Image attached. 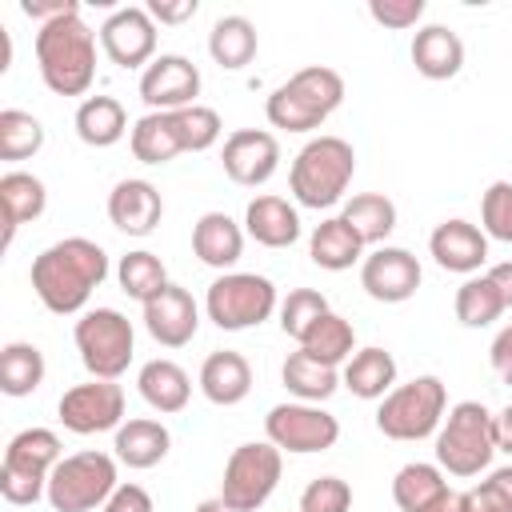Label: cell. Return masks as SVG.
<instances>
[{"label":"cell","instance_id":"bcb514c9","mask_svg":"<svg viewBox=\"0 0 512 512\" xmlns=\"http://www.w3.org/2000/svg\"><path fill=\"white\" fill-rule=\"evenodd\" d=\"M100 512H156V504H152L148 488L128 480V484H116V492L108 496V504Z\"/></svg>","mask_w":512,"mask_h":512},{"label":"cell","instance_id":"ba28073f","mask_svg":"<svg viewBox=\"0 0 512 512\" xmlns=\"http://www.w3.org/2000/svg\"><path fill=\"white\" fill-rule=\"evenodd\" d=\"M448 408V388L440 376H416L408 384H396L380 408H376V428L388 440H424L440 428Z\"/></svg>","mask_w":512,"mask_h":512},{"label":"cell","instance_id":"f6af8a7d","mask_svg":"<svg viewBox=\"0 0 512 512\" xmlns=\"http://www.w3.org/2000/svg\"><path fill=\"white\" fill-rule=\"evenodd\" d=\"M368 16L384 28H416L420 16H424V0H368Z\"/></svg>","mask_w":512,"mask_h":512},{"label":"cell","instance_id":"d4e9b609","mask_svg":"<svg viewBox=\"0 0 512 512\" xmlns=\"http://www.w3.org/2000/svg\"><path fill=\"white\" fill-rule=\"evenodd\" d=\"M200 392H204L212 404H220V408L240 404V400L252 392V364H248L240 352H232V348L212 352V356L200 364Z\"/></svg>","mask_w":512,"mask_h":512},{"label":"cell","instance_id":"836d02e7","mask_svg":"<svg viewBox=\"0 0 512 512\" xmlns=\"http://www.w3.org/2000/svg\"><path fill=\"white\" fill-rule=\"evenodd\" d=\"M44 352L28 340H12L0 352V392L4 396H32L44 384Z\"/></svg>","mask_w":512,"mask_h":512},{"label":"cell","instance_id":"60d3db41","mask_svg":"<svg viewBox=\"0 0 512 512\" xmlns=\"http://www.w3.org/2000/svg\"><path fill=\"white\" fill-rule=\"evenodd\" d=\"M328 312H332V308H328V296H324V292H316V288H292V292L280 300V332L300 344V340L308 336V328H312L320 316H328Z\"/></svg>","mask_w":512,"mask_h":512},{"label":"cell","instance_id":"4fadbf2b","mask_svg":"<svg viewBox=\"0 0 512 512\" xmlns=\"http://www.w3.org/2000/svg\"><path fill=\"white\" fill-rule=\"evenodd\" d=\"M264 436L292 456H312V452H328L340 440V420L332 412H324L320 404H304V400H288L268 408L264 416Z\"/></svg>","mask_w":512,"mask_h":512},{"label":"cell","instance_id":"f1b7e54d","mask_svg":"<svg viewBox=\"0 0 512 512\" xmlns=\"http://www.w3.org/2000/svg\"><path fill=\"white\" fill-rule=\"evenodd\" d=\"M0 208H4V244H12V236H16L20 224L44 216V208H48L44 180L32 176V172H20V168L4 172L0 176Z\"/></svg>","mask_w":512,"mask_h":512},{"label":"cell","instance_id":"d590c367","mask_svg":"<svg viewBox=\"0 0 512 512\" xmlns=\"http://www.w3.org/2000/svg\"><path fill=\"white\" fill-rule=\"evenodd\" d=\"M340 216L356 228V236L364 240V248L368 244L380 248L392 236V228H396V204L384 192H360V196H352Z\"/></svg>","mask_w":512,"mask_h":512},{"label":"cell","instance_id":"f907efd6","mask_svg":"<svg viewBox=\"0 0 512 512\" xmlns=\"http://www.w3.org/2000/svg\"><path fill=\"white\" fill-rule=\"evenodd\" d=\"M492 432H496V452H508L512 456V404L492 416Z\"/></svg>","mask_w":512,"mask_h":512},{"label":"cell","instance_id":"5b68a950","mask_svg":"<svg viewBox=\"0 0 512 512\" xmlns=\"http://www.w3.org/2000/svg\"><path fill=\"white\" fill-rule=\"evenodd\" d=\"M356 172V152L344 136H312L296 156L288 172V188L300 208H332L344 200Z\"/></svg>","mask_w":512,"mask_h":512},{"label":"cell","instance_id":"b9f144b4","mask_svg":"<svg viewBox=\"0 0 512 512\" xmlns=\"http://www.w3.org/2000/svg\"><path fill=\"white\" fill-rule=\"evenodd\" d=\"M460 508L464 512H512V464L488 472V480L460 492Z\"/></svg>","mask_w":512,"mask_h":512},{"label":"cell","instance_id":"f546056e","mask_svg":"<svg viewBox=\"0 0 512 512\" xmlns=\"http://www.w3.org/2000/svg\"><path fill=\"white\" fill-rule=\"evenodd\" d=\"M308 256L316 268L324 272H344L352 268L356 260H364V240L356 236V228L344 220V216H328L312 228L308 236Z\"/></svg>","mask_w":512,"mask_h":512},{"label":"cell","instance_id":"db71d44e","mask_svg":"<svg viewBox=\"0 0 512 512\" xmlns=\"http://www.w3.org/2000/svg\"><path fill=\"white\" fill-rule=\"evenodd\" d=\"M196 512H232V508H228L220 496H212V500H200V504H196Z\"/></svg>","mask_w":512,"mask_h":512},{"label":"cell","instance_id":"4316f807","mask_svg":"<svg viewBox=\"0 0 512 512\" xmlns=\"http://www.w3.org/2000/svg\"><path fill=\"white\" fill-rule=\"evenodd\" d=\"M136 388H140L144 404L156 408V412H164V416L184 412L188 400H192V380H188V372H184L176 360H164V356H156V360H148V364L140 368Z\"/></svg>","mask_w":512,"mask_h":512},{"label":"cell","instance_id":"e0dca14e","mask_svg":"<svg viewBox=\"0 0 512 512\" xmlns=\"http://www.w3.org/2000/svg\"><path fill=\"white\" fill-rule=\"evenodd\" d=\"M424 272H420V260L408 252V248H392V244H380L372 256L360 260V288L380 300V304H404L416 296Z\"/></svg>","mask_w":512,"mask_h":512},{"label":"cell","instance_id":"816d5d0a","mask_svg":"<svg viewBox=\"0 0 512 512\" xmlns=\"http://www.w3.org/2000/svg\"><path fill=\"white\" fill-rule=\"evenodd\" d=\"M488 280L500 288L504 304L512 308V260H500V264H492V268H488Z\"/></svg>","mask_w":512,"mask_h":512},{"label":"cell","instance_id":"6da1fadb","mask_svg":"<svg viewBox=\"0 0 512 512\" xmlns=\"http://www.w3.org/2000/svg\"><path fill=\"white\" fill-rule=\"evenodd\" d=\"M108 276V252L88 236H64L32 260V292L56 316H72Z\"/></svg>","mask_w":512,"mask_h":512},{"label":"cell","instance_id":"7dc6e473","mask_svg":"<svg viewBox=\"0 0 512 512\" xmlns=\"http://www.w3.org/2000/svg\"><path fill=\"white\" fill-rule=\"evenodd\" d=\"M488 364H492V372H496L504 384H512V324H504V328L492 336V344H488Z\"/></svg>","mask_w":512,"mask_h":512},{"label":"cell","instance_id":"7bdbcfd3","mask_svg":"<svg viewBox=\"0 0 512 512\" xmlns=\"http://www.w3.org/2000/svg\"><path fill=\"white\" fill-rule=\"evenodd\" d=\"M480 224H484V236L512 244V180L488 184V192L480 196Z\"/></svg>","mask_w":512,"mask_h":512},{"label":"cell","instance_id":"1f68e13d","mask_svg":"<svg viewBox=\"0 0 512 512\" xmlns=\"http://www.w3.org/2000/svg\"><path fill=\"white\" fill-rule=\"evenodd\" d=\"M260 48V36H256V24L248 16H220L208 32V56L224 68V72H240L244 64H252Z\"/></svg>","mask_w":512,"mask_h":512},{"label":"cell","instance_id":"5bb4252c","mask_svg":"<svg viewBox=\"0 0 512 512\" xmlns=\"http://www.w3.org/2000/svg\"><path fill=\"white\" fill-rule=\"evenodd\" d=\"M60 424L76 436H92V432H108V428H120L124 424V388L116 380H84V384H72L60 404Z\"/></svg>","mask_w":512,"mask_h":512},{"label":"cell","instance_id":"7a4b0ae2","mask_svg":"<svg viewBox=\"0 0 512 512\" xmlns=\"http://www.w3.org/2000/svg\"><path fill=\"white\" fill-rule=\"evenodd\" d=\"M96 36L80 12H68L36 32V68L48 92L56 96H84L96 80Z\"/></svg>","mask_w":512,"mask_h":512},{"label":"cell","instance_id":"9a60e30c","mask_svg":"<svg viewBox=\"0 0 512 512\" xmlns=\"http://www.w3.org/2000/svg\"><path fill=\"white\" fill-rule=\"evenodd\" d=\"M100 48L116 68H148L156 60V20L148 8H116L100 24Z\"/></svg>","mask_w":512,"mask_h":512},{"label":"cell","instance_id":"8d00e7d4","mask_svg":"<svg viewBox=\"0 0 512 512\" xmlns=\"http://www.w3.org/2000/svg\"><path fill=\"white\" fill-rule=\"evenodd\" d=\"M448 492V480H444V468L440 464H404L396 476H392V500L400 504V512H420L428 508L436 496Z\"/></svg>","mask_w":512,"mask_h":512},{"label":"cell","instance_id":"52a82bcc","mask_svg":"<svg viewBox=\"0 0 512 512\" xmlns=\"http://www.w3.org/2000/svg\"><path fill=\"white\" fill-rule=\"evenodd\" d=\"M60 436L52 428H24L8 440L0 464V496L8 504H36L48 496V476L60 464Z\"/></svg>","mask_w":512,"mask_h":512},{"label":"cell","instance_id":"277c9868","mask_svg":"<svg viewBox=\"0 0 512 512\" xmlns=\"http://www.w3.org/2000/svg\"><path fill=\"white\" fill-rule=\"evenodd\" d=\"M340 104H344V76H340L336 68L308 64V68L292 72L280 88L268 92L264 116H268L272 128H284V132H312V128H320Z\"/></svg>","mask_w":512,"mask_h":512},{"label":"cell","instance_id":"4dcf8cb0","mask_svg":"<svg viewBox=\"0 0 512 512\" xmlns=\"http://www.w3.org/2000/svg\"><path fill=\"white\" fill-rule=\"evenodd\" d=\"M72 124H76V136L88 148H112L132 132L128 128V112H124V104L116 96H84Z\"/></svg>","mask_w":512,"mask_h":512},{"label":"cell","instance_id":"7402d4cb","mask_svg":"<svg viewBox=\"0 0 512 512\" xmlns=\"http://www.w3.org/2000/svg\"><path fill=\"white\" fill-rule=\"evenodd\" d=\"M244 232L264 248H292L300 240V212L284 196H252L244 208Z\"/></svg>","mask_w":512,"mask_h":512},{"label":"cell","instance_id":"74e56055","mask_svg":"<svg viewBox=\"0 0 512 512\" xmlns=\"http://www.w3.org/2000/svg\"><path fill=\"white\" fill-rule=\"evenodd\" d=\"M300 348L312 356V360H320V364H348V356L356 352V328L340 316V312H328V316H320L312 328H308V336L300 340Z\"/></svg>","mask_w":512,"mask_h":512},{"label":"cell","instance_id":"484cf974","mask_svg":"<svg viewBox=\"0 0 512 512\" xmlns=\"http://www.w3.org/2000/svg\"><path fill=\"white\" fill-rule=\"evenodd\" d=\"M340 384L352 396H360V400H384L396 388V360H392V352L380 348V344H368V348L352 352L344 372H340Z\"/></svg>","mask_w":512,"mask_h":512},{"label":"cell","instance_id":"44dd1931","mask_svg":"<svg viewBox=\"0 0 512 512\" xmlns=\"http://www.w3.org/2000/svg\"><path fill=\"white\" fill-rule=\"evenodd\" d=\"M164 216V200L156 192L152 180L128 176L108 192V220L124 232V236H148Z\"/></svg>","mask_w":512,"mask_h":512},{"label":"cell","instance_id":"f5cc1de1","mask_svg":"<svg viewBox=\"0 0 512 512\" xmlns=\"http://www.w3.org/2000/svg\"><path fill=\"white\" fill-rule=\"evenodd\" d=\"M420 512H464V508H460V492L448 488L444 496H436V500H432L428 508H420Z\"/></svg>","mask_w":512,"mask_h":512},{"label":"cell","instance_id":"e575fe53","mask_svg":"<svg viewBox=\"0 0 512 512\" xmlns=\"http://www.w3.org/2000/svg\"><path fill=\"white\" fill-rule=\"evenodd\" d=\"M452 308H456V320H460L464 328H488V324H496V320L508 312V304H504L500 288L488 280V272L468 276V280L456 288Z\"/></svg>","mask_w":512,"mask_h":512},{"label":"cell","instance_id":"30bf717a","mask_svg":"<svg viewBox=\"0 0 512 512\" xmlns=\"http://www.w3.org/2000/svg\"><path fill=\"white\" fill-rule=\"evenodd\" d=\"M116 484H120L116 480V460L108 452L84 448V452L64 456L52 468V476H48V504L56 512H92V508L108 504Z\"/></svg>","mask_w":512,"mask_h":512},{"label":"cell","instance_id":"d6986e66","mask_svg":"<svg viewBox=\"0 0 512 512\" xmlns=\"http://www.w3.org/2000/svg\"><path fill=\"white\" fill-rule=\"evenodd\" d=\"M144 328H148V336L156 344L184 348L196 336V328H200V308H196L192 292L180 288V284H168L164 292H156L144 304Z\"/></svg>","mask_w":512,"mask_h":512},{"label":"cell","instance_id":"cb8c5ba5","mask_svg":"<svg viewBox=\"0 0 512 512\" xmlns=\"http://www.w3.org/2000/svg\"><path fill=\"white\" fill-rule=\"evenodd\" d=\"M192 252L208 268H232L244 256V228L228 212H204L192 228Z\"/></svg>","mask_w":512,"mask_h":512},{"label":"cell","instance_id":"d6a6232c","mask_svg":"<svg viewBox=\"0 0 512 512\" xmlns=\"http://www.w3.org/2000/svg\"><path fill=\"white\" fill-rule=\"evenodd\" d=\"M280 380H284V388H288L296 400H304V404H320V400H328V396L340 388V372H336L332 364L312 360L304 348L288 352V360H284V368H280Z\"/></svg>","mask_w":512,"mask_h":512},{"label":"cell","instance_id":"2e32d148","mask_svg":"<svg viewBox=\"0 0 512 512\" xmlns=\"http://www.w3.org/2000/svg\"><path fill=\"white\" fill-rule=\"evenodd\" d=\"M196 96H200V68L188 56H180V52H160L140 72V100L152 112L192 108Z\"/></svg>","mask_w":512,"mask_h":512},{"label":"cell","instance_id":"83f0119b","mask_svg":"<svg viewBox=\"0 0 512 512\" xmlns=\"http://www.w3.org/2000/svg\"><path fill=\"white\" fill-rule=\"evenodd\" d=\"M112 448H116V460L128 464V468H156V464L168 456L172 436H168V428H164L160 420H152V416H132V420H124V424L116 428Z\"/></svg>","mask_w":512,"mask_h":512},{"label":"cell","instance_id":"ffe728a7","mask_svg":"<svg viewBox=\"0 0 512 512\" xmlns=\"http://www.w3.org/2000/svg\"><path fill=\"white\" fill-rule=\"evenodd\" d=\"M428 252H432V260H436L444 272L476 276V272L484 268V260H488V236H484V228H476L472 220L452 216V220H444V224L432 228Z\"/></svg>","mask_w":512,"mask_h":512},{"label":"cell","instance_id":"8992f818","mask_svg":"<svg viewBox=\"0 0 512 512\" xmlns=\"http://www.w3.org/2000/svg\"><path fill=\"white\" fill-rule=\"evenodd\" d=\"M492 452H496L492 412L480 400L452 404L436 432V464L448 476H480L492 464Z\"/></svg>","mask_w":512,"mask_h":512},{"label":"cell","instance_id":"c3c4849f","mask_svg":"<svg viewBox=\"0 0 512 512\" xmlns=\"http://www.w3.org/2000/svg\"><path fill=\"white\" fill-rule=\"evenodd\" d=\"M196 12H200L196 0H152V4H148V16H152L156 24H184V20H192Z\"/></svg>","mask_w":512,"mask_h":512},{"label":"cell","instance_id":"ee69618b","mask_svg":"<svg viewBox=\"0 0 512 512\" xmlns=\"http://www.w3.org/2000/svg\"><path fill=\"white\" fill-rule=\"evenodd\" d=\"M352 508V488L340 476H316L300 492V512H348Z\"/></svg>","mask_w":512,"mask_h":512},{"label":"cell","instance_id":"ac0fdd59","mask_svg":"<svg viewBox=\"0 0 512 512\" xmlns=\"http://www.w3.org/2000/svg\"><path fill=\"white\" fill-rule=\"evenodd\" d=\"M220 164H224V176L240 188H256V184H268L280 168V140L264 128H236L228 140H224V152H220Z\"/></svg>","mask_w":512,"mask_h":512},{"label":"cell","instance_id":"603a6c76","mask_svg":"<svg viewBox=\"0 0 512 512\" xmlns=\"http://www.w3.org/2000/svg\"><path fill=\"white\" fill-rule=\"evenodd\" d=\"M412 64L424 80H452L464 68V40L448 24H424L412 36Z\"/></svg>","mask_w":512,"mask_h":512},{"label":"cell","instance_id":"681fc988","mask_svg":"<svg viewBox=\"0 0 512 512\" xmlns=\"http://www.w3.org/2000/svg\"><path fill=\"white\" fill-rule=\"evenodd\" d=\"M20 12L40 20V24H52V20L68 16V12H80V4L76 0H20Z\"/></svg>","mask_w":512,"mask_h":512},{"label":"cell","instance_id":"9c48e42d","mask_svg":"<svg viewBox=\"0 0 512 512\" xmlns=\"http://www.w3.org/2000/svg\"><path fill=\"white\" fill-rule=\"evenodd\" d=\"M72 340H76L80 364L96 380H120L128 372V364H132V352H136L132 320L124 312H116V308H88L76 320Z\"/></svg>","mask_w":512,"mask_h":512},{"label":"cell","instance_id":"7c38bea8","mask_svg":"<svg viewBox=\"0 0 512 512\" xmlns=\"http://www.w3.org/2000/svg\"><path fill=\"white\" fill-rule=\"evenodd\" d=\"M280 472H284V452L272 440H248V444L232 448V456L224 464L220 500L232 512H256L276 492Z\"/></svg>","mask_w":512,"mask_h":512},{"label":"cell","instance_id":"ab89813d","mask_svg":"<svg viewBox=\"0 0 512 512\" xmlns=\"http://www.w3.org/2000/svg\"><path fill=\"white\" fill-rule=\"evenodd\" d=\"M44 148V124L24 112V108H4L0 112V160L16 164V160H28Z\"/></svg>","mask_w":512,"mask_h":512},{"label":"cell","instance_id":"f35d334b","mask_svg":"<svg viewBox=\"0 0 512 512\" xmlns=\"http://www.w3.org/2000/svg\"><path fill=\"white\" fill-rule=\"evenodd\" d=\"M116 280H120V288H124L132 300H140V304H148L156 292H164V288L172 284L164 260H160L156 252H148V248H136V252L120 256Z\"/></svg>","mask_w":512,"mask_h":512},{"label":"cell","instance_id":"8fae6325","mask_svg":"<svg viewBox=\"0 0 512 512\" xmlns=\"http://www.w3.org/2000/svg\"><path fill=\"white\" fill-rule=\"evenodd\" d=\"M276 308H280L276 284L268 276H256V272H224L208 284V296H204V312L220 332L256 328Z\"/></svg>","mask_w":512,"mask_h":512},{"label":"cell","instance_id":"3957f363","mask_svg":"<svg viewBox=\"0 0 512 512\" xmlns=\"http://www.w3.org/2000/svg\"><path fill=\"white\" fill-rule=\"evenodd\" d=\"M224 124L220 112L208 104L176 108V112H148L132 124L128 144L140 164H168L180 152H208L220 140Z\"/></svg>","mask_w":512,"mask_h":512}]
</instances>
